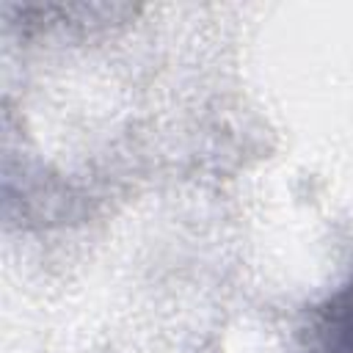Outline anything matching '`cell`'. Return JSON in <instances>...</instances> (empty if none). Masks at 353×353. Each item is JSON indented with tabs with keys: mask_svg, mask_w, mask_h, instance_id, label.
Segmentation results:
<instances>
[{
	"mask_svg": "<svg viewBox=\"0 0 353 353\" xmlns=\"http://www.w3.org/2000/svg\"><path fill=\"white\" fill-rule=\"evenodd\" d=\"M309 347L312 353H353V284L342 287L317 309Z\"/></svg>",
	"mask_w": 353,
	"mask_h": 353,
	"instance_id": "obj_1",
	"label": "cell"
}]
</instances>
